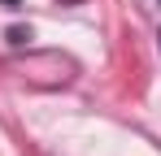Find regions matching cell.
Segmentation results:
<instances>
[{"mask_svg":"<svg viewBox=\"0 0 161 156\" xmlns=\"http://www.w3.org/2000/svg\"><path fill=\"white\" fill-rule=\"evenodd\" d=\"M0 4H18V0H0Z\"/></svg>","mask_w":161,"mask_h":156,"instance_id":"1","label":"cell"}]
</instances>
